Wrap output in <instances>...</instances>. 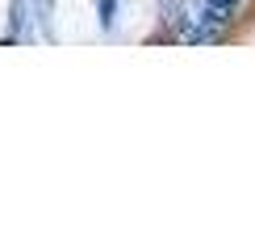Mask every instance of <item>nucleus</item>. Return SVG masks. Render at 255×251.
<instances>
[{"mask_svg": "<svg viewBox=\"0 0 255 251\" xmlns=\"http://www.w3.org/2000/svg\"><path fill=\"white\" fill-rule=\"evenodd\" d=\"M239 13H243V0H180V13L172 21H176V29H218V34H230Z\"/></svg>", "mask_w": 255, "mask_h": 251, "instance_id": "nucleus-1", "label": "nucleus"}, {"mask_svg": "<svg viewBox=\"0 0 255 251\" xmlns=\"http://www.w3.org/2000/svg\"><path fill=\"white\" fill-rule=\"evenodd\" d=\"M113 4H118V0H101V25L105 29L113 25Z\"/></svg>", "mask_w": 255, "mask_h": 251, "instance_id": "nucleus-2", "label": "nucleus"}]
</instances>
